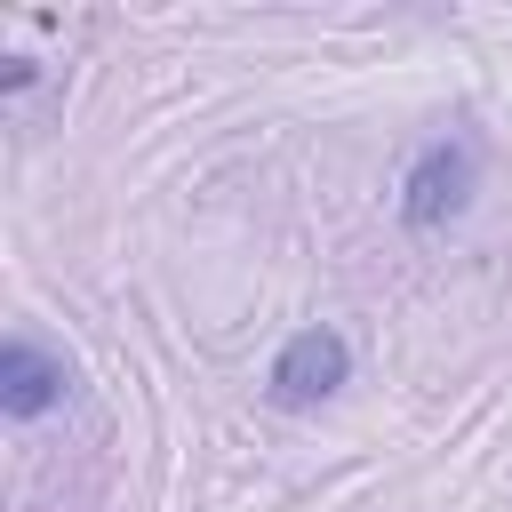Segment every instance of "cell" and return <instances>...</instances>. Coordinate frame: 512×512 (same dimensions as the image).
I'll use <instances>...</instances> for the list:
<instances>
[{
	"label": "cell",
	"instance_id": "cell-1",
	"mask_svg": "<svg viewBox=\"0 0 512 512\" xmlns=\"http://www.w3.org/2000/svg\"><path fill=\"white\" fill-rule=\"evenodd\" d=\"M344 376H352V344H344L328 320L296 328V336L272 352V400H280V408H320L328 392H344Z\"/></svg>",
	"mask_w": 512,
	"mask_h": 512
},
{
	"label": "cell",
	"instance_id": "cell-2",
	"mask_svg": "<svg viewBox=\"0 0 512 512\" xmlns=\"http://www.w3.org/2000/svg\"><path fill=\"white\" fill-rule=\"evenodd\" d=\"M464 200H472V152L464 144H424L416 168L400 176V224L408 232H440V224L464 216Z\"/></svg>",
	"mask_w": 512,
	"mask_h": 512
},
{
	"label": "cell",
	"instance_id": "cell-3",
	"mask_svg": "<svg viewBox=\"0 0 512 512\" xmlns=\"http://www.w3.org/2000/svg\"><path fill=\"white\" fill-rule=\"evenodd\" d=\"M64 392H72V368H64L56 352H40L32 336H8V344H0V408H8L16 424L48 416Z\"/></svg>",
	"mask_w": 512,
	"mask_h": 512
}]
</instances>
